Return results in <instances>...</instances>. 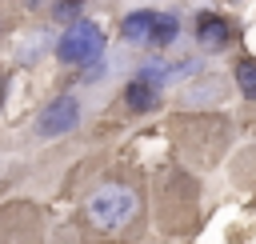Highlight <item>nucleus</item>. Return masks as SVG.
Instances as JSON below:
<instances>
[{
  "instance_id": "obj_1",
  "label": "nucleus",
  "mask_w": 256,
  "mask_h": 244,
  "mask_svg": "<svg viewBox=\"0 0 256 244\" xmlns=\"http://www.w3.org/2000/svg\"><path fill=\"white\" fill-rule=\"evenodd\" d=\"M76 224L92 244H136L148 224V188L136 172L120 168L100 176L76 208Z\"/></svg>"
},
{
  "instance_id": "obj_2",
  "label": "nucleus",
  "mask_w": 256,
  "mask_h": 244,
  "mask_svg": "<svg viewBox=\"0 0 256 244\" xmlns=\"http://www.w3.org/2000/svg\"><path fill=\"white\" fill-rule=\"evenodd\" d=\"M172 124H176L172 136H176V148H180V164L192 168V172L216 168L220 156H228L232 136H236V124L220 108L216 112H184Z\"/></svg>"
},
{
  "instance_id": "obj_3",
  "label": "nucleus",
  "mask_w": 256,
  "mask_h": 244,
  "mask_svg": "<svg viewBox=\"0 0 256 244\" xmlns=\"http://www.w3.org/2000/svg\"><path fill=\"white\" fill-rule=\"evenodd\" d=\"M160 224L172 236H192L200 228V172L180 160L160 172Z\"/></svg>"
},
{
  "instance_id": "obj_4",
  "label": "nucleus",
  "mask_w": 256,
  "mask_h": 244,
  "mask_svg": "<svg viewBox=\"0 0 256 244\" xmlns=\"http://www.w3.org/2000/svg\"><path fill=\"white\" fill-rule=\"evenodd\" d=\"M104 48H108V32L96 24V20H88V16H80V20H72V24H64L60 28V36H56V44H52V56L64 64V68H92V64H100L104 60Z\"/></svg>"
},
{
  "instance_id": "obj_5",
  "label": "nucleus",
  "mask_w": 256,
  "mask_h": 244,
  "mask_svg": "<svg viewBox=\"0 0 256 244\" xmlns=\"http://www.w3.org/2000/svg\"><path fill=\"white\" fill-rule=\"evenodd\" d=\"M80 120H84V100L64 88V92H56L52 100L40 104V112L32 120V132L40 140H60V136H72L80 128Z\"/></svg>"
},
{
  "instance_id": "obj_6",
  "label": "nucleus",
  "mask_w": 256,
  "mask_h": 244,
  "mask_svg": "<svg viewBox=\"0 0 256 244\" xmlns=\"http://www.w3.org/2000/svg\"><path fill=\"white\" fill-rule=\"evenodd\" d=\"M192 40H196V48H200L204 56H220V52L236 48V40H240V20H232V16L216 12V8H200V12L192 16Z\"/></svg>"
},
{
  "instance_id": "obj_7",
  "label": "nucleus",
  "mask_w": 256,
  "mask_h": 244,
  "mask_svg": "<svg viewBox=\"0 0 256 244\" xmlns=\"http://www.w3.org/2000/svg\"><path fill=\"white\" fill-rule=\"evenodd\" d=\"M44 208L32 200H12L0 208V244H40Z\"/></svg>"
},
{
  "instance_id": "obj_8",
  "label": "nucleus",
  "mask_w": 256,
  "mask_h": 244,
  "mask_svg": "<svg viewBox=\"0 0 256 244\" xmlns=\"http://www.w3.org/2000/svg\"><path fill=\"white\" fill-rule=\"evenodd\" d=\"M228 100V80L220 72H196L192 80L180 84V112H216L220 104Z\"/></svg>"
},
{
  "instance_id": "obj_9",
  "label": "nucleus",
  "mask_w": 256,
  "mask_h": 244,
  "mask_svg": "<svg viewBox=\"0 0 256 244\" xmlns=\"http://www.w3.org/2000/svg\"><path fill=\"white\" fill-rule=\"evenodd\" d=\"M160 104H164V88H160V84H152V80L140 76V72H132V76L124 80V88H120V108H124L128 116H152V112H160Z\"/></svg>"
},
{
  "instance_id": "obj_10",
  "label": "nucleus",
  "mask_w": 256,
  "mask_h": 244,
  "mask_svg": "<svg viewBox=\"0 0 256 244\" xmlns=\"http://www.w3.org/2000/svg\"><path fill=\"white\" fill-rule=\"evenodd\" d=\"M156 20H160V8H132V12L116 24L120 44H128V48H148V44H152V32H156Z\"/></svg>"
},
{
  "instance_id": "obj_11",
  "label": "nucleus",
  "mask_w": 256,
  "mask_h": 244,
  "mask_svg": "<svg viewBox=\"0 0 256 244\" xmlns=\"http://www.w3.org/2000/svg\"><path fill=\"white\" fill-rule=\"evenodd\" d=\"M232 88H236V96H240L244 104L256 108V56L240 52V56L232 60Z\"/></svg>"
},
{
  "instance_id": "obj_12",
  "label": "nucleus",
  "mask_w": 256,
  "mask_h": 244,
  "mask_svg": "<svg viewBox=\"0 0 256 244\" xmlns=\"http://www.w3.org/2000/svg\"><path fill=\"white\" fill-rule=\"evenodd\" d=\"M232 184L244 188L248 196H256V144L232 152Z\"/></svg>"
},
{
  "instance_id": "obj_13",
  "label": "nucleus",
  "mask_w": 256,
  "mask_h": 244,
  "mask_svg": "<svg viewBox=\"0 0 256 244\" xmlns=\"http://www.w3.org/2000/svg\"><path fill=\"white\" fill-rule=\"evenodd\" d=\"M88 0H52V20L56 24H72V20H80V8H84Z\"/></svg>"
},
{
  "instance_id": "obj_14",
  "label": "nucleus",
  "mask_w": 256,
  "mask_h": 244,
  "mask_svg": "<svg viewBox=\"0 0 256 244\" xmlns=\"http://www.w3.org/2000/svg\"><path fill=\"white\" fill-rule=\"evenodd\" d=\"M4 84H8V76H4V68H0V104H4Z\"/></svg>"
},
{
  "instance_id": "obj_15",
  "label": "nucleus",
  "mask_w": 256,
  "mask_h": 244,
  "mask_svg": "<svg viewBox=\"0 0 256 244\" xmlns=\"http://www.w3.org/2000/svg\"><path fill=\"white\" fill-rule=\"evenodd\" d=\"M0 28H4V24H0Z\"/></svg>"
}]
</instances>
